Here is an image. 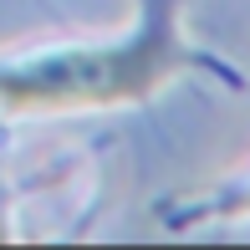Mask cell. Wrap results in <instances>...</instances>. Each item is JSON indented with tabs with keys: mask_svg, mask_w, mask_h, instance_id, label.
Masks as SVG:
<instances>
[{
	"mask_svg": "<svg viewBox=\"0 0 250 250\" xmlns=\"http://www.w3.org/2000/svg\"><path fill=\"white\" fill-rule=\"evenodd\" d=\"M225 214H250V194H240L235 204H225Z\"/></svg>",
	"mask_w": 250,
	"mask_h": 250,
	"instance_id": "obj_2",
	"label": "cell"
},
{
	"mask_svg": "<svg viewBox=\"0 0 250 250\" xmlns=\"http://www.w3.org/2000/svg\"><path fill=\"white\" fill-rule=\"evenodd\" d=\"M5 235H10V230H0V240H5Z\"/></svg>",
	"mask_w": 250,
	"mask_h": 250,
	"instance_id": "obj_3",
	"label": "cell"
},
{
	"mask_svg": "<svg viewBox=\"0 0 250 250\" xmlns=\"http://www.w3.org/2000/svg\"><path fill=\"white\" fill-rule=\"evenodd\" d=\"M184 0H143L138 36L112 46H66L0 66V112H77V107H123L153 97L168 77L194 72L199 56L184 46Z\"/></svg>",
	"mask_w": 250,
	"mask_h": 250,
	"instance_id": "obj_1",
	"label": "cell"
}]
</instances>
